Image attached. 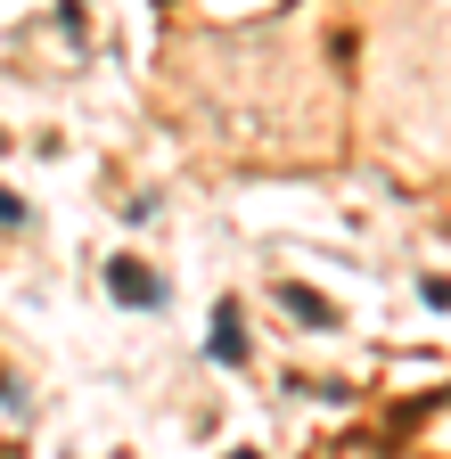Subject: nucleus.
<instances>
[{
    "label": "nucleus",
    "instance_id": "f257e3e1",
    "mask_svg": "<svg viewBox=\"0 0 451 459\" xmlns=\"http://www.w3.org/2000/svg\"><path fill=\"white\" fill-rule=\"evenodd\" d=\"M107 287H116V304H132V312H156V304H164V279H156V271H140L132 255L107 263Z\"/></svg>",
    "mask_w": 451,
    "mask_h": 459
},
{
    "label": "nucleus",
    "instance_id": "f03ea898",
    "mask_svg": "<svg viewBox=\"0 0 451 459\" xmlns=\"http://www.w3.org/2000/svg\"><path fill=\"white\" fill-rule=\"evenodd\" d=\"M205 353H213L221 369H239V361H247V328H239V304H221V312H213V328H205Z\"/></svg>",
    "mask_w": 451,
    "mask_h": 459
},
{
    "label": "nucleus",
    "instance_id": "7ed1b4c3",
    "mask_svg": "<svg viewBox=\"0 0 451 459\" xmlns=\"http://www.w3.org/2000/svg\"><path fill=\"white\" fill-rule=\"evenodd\" d=\"M279 304H288V312H296L304 328H328V304L312 296V287H288V279H279Z\"/></svg>",
    "mask_w": 451,
    "mask_h": 459
},
{
    "label": "nucleus",
    "instance_id": "20e7f679",
    "mask_svg": "<svg viewBox=\"0 0 451 459\" xmlns=\"http://www.w3.org/2000/svg\"><path fill=\"white\" fill-rule=\"evenodd\" d=\"M17 221H25V205H17L9 189H0V230H17Z\"/></svg>",
    "mask_w": 451,
    "mask_h": 459
},
{
    "label": "nucleus",
    "instance_id": "39448f33",
    "mask_svg": "<svg viewBox=\"0 0 451 459\" xmlns=\"http://www.w3.org/2000/svg\"><path fill=\"white\" fill-rule=\"evenodd\" d=\"M239 459H255V451H239Z\"/></svg>",
    "mask_w": 451,
    "mask_h": 459
}]
</instances>
